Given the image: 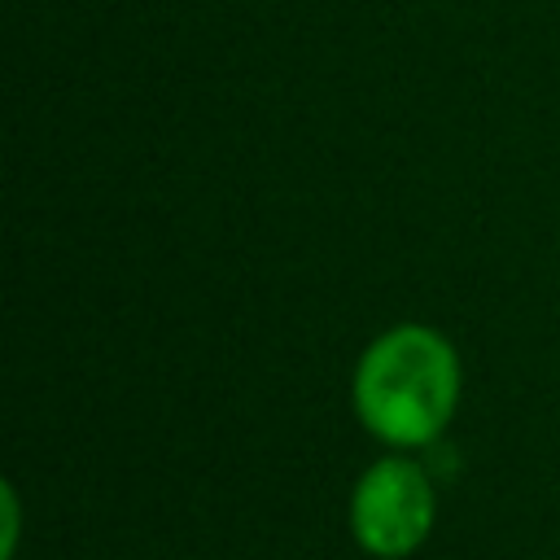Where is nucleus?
Segmentation results:
<instances>
[{
    "label": "nucleus",
    "mask_w": 560,
    "mask_h": 560,
    "mask_svg": "<svg viewBox=\"0 0 560 560\" xmlns=\"http://www.w3.org/2000/svg\"><path fill=\"white\" fill-rule=\"evenodd\" d=\"M0 512H4L0 560H13V556H18V529H22V503H18V490H13V481H4V486H0Z\"/></svg>",
    "instance_id": "3"
},
{
    "label": "nucleus",
    "mask_w": 560,
    "mask_h": 560,
    "mask_svg": "<svg viewBox=\"0 0 560 560\" xmlns=\"http://www.w3.org/2000/svg\"><path fill=\"white\" fill-rule=\"evenodd\" d=\"M346 521H350V538L372 560H407L433 534L438 490L411 455L394 451V455L372 459L359 472Z\"/></svg>",
    "instance_id": "2"
},
{
    "label": "nucleus",
    "mask_w": 560,
    "mask_h": 560,
    "mask_svg": "<svg viewBox=\"0 0 560 560\" xmlns=\"http://www.w3.org/2000/svg\"><path fill=\"white\" fill-rule=\"evenodd\" d=\"M464 389V368L446 332L429 324H394L376 332L350 376L359 424L389 451H420L446 433Z\"/></svg>",
    "instance_id": "1"
}]
</instances>
